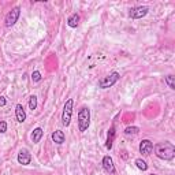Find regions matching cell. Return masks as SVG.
<instances>
[{"instance_id": "cell-11", "label": "cell", "mask_w": 175, "mask_h": 175, "mask_svg": "<svg viewBox=\"0 0 175 175\" xmlns=\"http://www.w3.org/2000/svg\"><path fill=\"white\" fill-rule=\"evenodd\" d=\"M51 138H52V141H54L55 144L62 145V144L66 141V136H64V133H63L62 130H55V131L52 133Z\"/></svg>"}, {"instance_id": "cell-8", "label": "cell", "mask_w": 175, "mask_h": 175, "mask_svg": "<svg viewBox=\"0 0 175 175\" xmlns=\"http://www.w3.org/2000/svg\"><path fill=\"white\" fill-rule=\"evenodd\" d=\"M17 160H18V163L22 164V166H29L32 163V153L28 149H25V148H23V149L19 151Z\"/></svg>"}, {"instance_id": "cell-6", "label": "cell", "mask_w": 175, "mask_h": 175, "mask_svg": "<svg viewBox=\"0 0 175 175\" xmlns=\"http://www.w3.org/2000/svg\"><path fill=\"white\" fill-rule=\"evenodd\" d=\"M148 8L147 6H138V7H134V8L130 10L129 13V17L131 18V19H141V18H144L145 15L148 14Z\"/></svg>"}, {"instance_id": "cell-9", "label": "cell", "mask_w": 175, "mask_h": 175, "mask_svg": "<svg viewBox=\"0 0 175 175\" xmlns=\"http://www.w3.org/2000/svg\"><path fill=\"white\" fill-rule=\"evenodd\" d=\"M153 152V142L151 140H142L140 144V153L142 156H149Z\"/></svg>"}, {"instance_id": "cell-19", "label": "cell", "mask_w": 175, "mask_h": 175, "mask_svg": "<svg viewBox=\"0 0 175 175\" xmlns=\"http://www.w3.org/2000/svg\"><path fill=\"white\" fill-rule=\"evenodd\" d=\"M32 81L33 82H40V81H41V73L40 71H33L32 73Z\"/></svg>"}, {"instance_id": "cell-1", "label": "cell", "mask_w": 175, "mask_h": 175, "mask_svg": "<svg viewBox=\"0 0 175 175\" xmlns=\"http://www.w3.org/2000/svg\"><path fill=\"white\" fill-rule=\"evenodd\" d=\"M153 149H155V155L162 160H172L175 157V147L170 141L156 144Z\"/></svg>"}, {"instance_id": "cell-22", "label": "cell", "mask_w": 175, "mask_h": 175, "mask_svg": "<svg viewBox=\"0 0 175 175\" xmlns=\"http://www.w3.org/2000/svg\"><path fill=\"white\" fill-rule=\"evenodd\" d=\"M149 175H156V174H149Z\"/></svg>"}, {"instance_id": "cell-17", "label": "cell", "mask_w": 175, "mask_h": 175, "mask_svg": "<svg viewBox=\"0 0 175 175\" xmlns=\"http://www.w3.org/2000/svg\"><path fill=\"white\" fill-rule=\"evenodd\" d=\"M164 81H166V84L168 85V88L174 90V89H175V77L174 75H167Z\"/></svg>"}, {"instance_id": "cell-4", "label": "cell", "mask_w": 175, "mask_h": 175, "mask_svg": "<svg viewBox=\"0 0 175 175\" xmlns=\"http://www.w3.org/2000/svg\"><path fill=\"white\" fill-rule=\"evenodd\" d=\"M119 78H121V74H119L118 71H112L111 74H108L107 77H104L103 80H100V81H99V88L107 89V88L114 86V85L119 81Z\"/></svg>"}, {"instance_id": "cell-18", "label": "cell", "mask_w": 175, "mask_h": 175, "mask_svg": "<svg viewBox=\"0 0 175 175\" xmlns=\"http://www.w3.org/2000/svg\"><path fill=\"white\" fill-rule=\"evenodd\" d=\"M29 108L32 111H34L37 108V97L36 96H30V97H29Z\"/></svg>"}, {"instance_id": "cell-21", "label": "cell", "mask_w": 175, "mask_h": 175, "mask_svg": "<svg viewBox=\"0 0 175 175\" xmlns=\"http://www.w3.org/2000/svg\"><path fill=\"white\" fill-rule=\"evenodd\" d=\"M6 104H7L6 97H4V96H0V107H4Z\"/></svg>"}, {"instance_id": "cell-5", "label": "cell", "mask_w": 175, "mask_h": 175, "mask_svg": "<svg viewBox=\"0 0 175 175\" xmlns=\"http://www.w3.org/2000/svg\"><path fill=\"white\" fill-rule=\"evenodd\" d=\"M19 15H21V8L19 7H15V8H13L11 11L7 13V15L4 18V25L6 28H11V26H14L19 19Z\"/></svg>"}, {"instance_id": "cell-7", "label": "cell", "mask_w": 175, "mask_h": 175, "mask_svg": "<svg viewBox=\"0 0 175 175\" xmlns=\"http://www.w3.org/2000/svg\"><path fill=\"white\" fill-rule=\"evenodd\" d=\"M101 164H103V167H104V170H106L110 175H116V168H115L114 160H112V157H111L110 155L104 156V157H103V162H101Z\"/></svg>"}, {"instance_id": "cell-16", "label": "cell", "mask_w": 175, "mask_h": 175, "mask_svg": "<svg viewBox=\"0 0 175 175\" xmlns=\"http://www.w3.org/2000/svg\"><path fill=\"white\" fill-rule=\"evenodd\" d=\"M140 133V127H137V126H129V127L125 129V134H127V136H136V134Z\"/></svg>"}, {"instance_id": "cell-2", "label": "cell", "mask_w": 175, "mask_h": 175, "mask_svg": "<svg viewBox=\"0 0 175 175\" xmlns=\"http://www.w3.org/2000/svg\"><path fill=\"white\" fill-rule=\"evenodd\" d=\"M90 126V110L88 107H81L78 111V129L80 131H86Z\"/></svg>"}, {"instance_id": "cell-15", "label": "cell", "mask_w": 175, "mask_h": 175, "mask_svg": "<svg viewBox=\"0 0 175 175\" xmlns=\"http://www.w3.org/2000/svg\"><path fill=\"white\" fill-rule=\"evenodd\" d=\"M136 166H137V168L141 170V171H147L148 170V164H147V162L142 159H136Z\"/></svg>"}, {"instance_id": "cell-12", "label": "cell", "mask_w": 175, "mask_h": 175, "mask_svg": "<svg viewBox=\"0 0 175 175\" xmlns=\"http://www.w3.org/2000/svg\"><path fill=\"white\" fill-rule=\"evenodd\" d=\"M43 134H44V130H43L41 127H36L34 130H33V131H32V136H30L33 144H39L40 140L43 138Z\"/></svg>"}, {"instance_id": "cell-14", "label": "cell", "mask_w": 175, "mask_h": 175, "mask_svg": "<svg viewBox=\"0 0 175 175\" xmlns=\"http://www.w3.org/2000/svg\"><path fill=\"white\" fill-rule=\"evenodd\" d=\"M67 25L70 26V28L75 29L78 25H80V15L78 14H73V15L69 17V19H67Z\"/></svg>"}, {"instance_id": "cell-3", "label": "cell", "mask_w": 175, "mask_h": 175, "mask_svg": "<svg viewBox=\"0 0 175 175\" xmlns=\"http://www.w3.org/2000/svg\"><path fill=\"white\" fill-rule=\"evenodd\" d=\"M73 107H74V100L69 99L63 107V112H62V123L63 126H70L71 123V115H73Z\"/></svg>"}, {"instance_id": "cell-20", "label": "cell", "mask_w": 175, "mask_h": 175, "mask_svg": "<svg viewBox=\"0 0 175 175\" xmlns=\"http://www.w3.org/2000/svg\"><path fill=\"white\" fill-rule=\"evenodd\" d=\"M7 131V122L0 121V134H4Z\"/></svg>"}, {"instance_id": "cell-10", "label": "cell", "mask_w": 175, "mask_h": 175, "mask_svg": "<svg viewBox=\"0 0 175 175\" xmlns=\"http://www.w3.org/2000/svg\"><path fill=\"white\" fill-rule=\"evenodd\" d=\"M15 118L19 123H23L26 121V112H25V108L22 104H17L15 106Z\"/></svg>"}, {"instance_id": "cell-13", "label": "cell", "mask_w": 175, "mask_h": 175, "mask_svg": "<svg viewBox=\"0 0 175 175\" xmlns=\"http://www.w3.org/2000/svg\"><path fill=\"white\" fill-rule=\"evenodd\" d=\"M114 138H115V126H111L108 130V136H107V144H106L107 149H111V148H112Z\"/></svg>"}]
</instances>
